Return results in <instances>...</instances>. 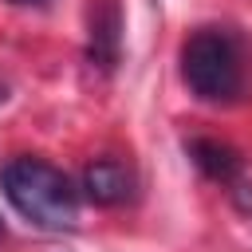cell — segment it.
Wrapping results in <instances>:
<instances>
[{"instance_id": "277c9868", "label": "cell", "mask_w": 252, "mask_h": 252, "mask_svg": "<svg viewBox=\"0 0 252 252\" xmlns=\"http://www.w3.org/2000/svg\"><path fill=\"white\" fill-rule=\"evenodd\" d=\"M114 55H118V8H114V0H98L94 24H91V59L110 67Z\"/></svg>"}, {"instance_id": "6da1fadb", "label": "cell", "mask_w": 252, "mask_h": 252, "mask_svg": "<svg viewBox=\"0 0 252 252\" xmlns=\"http://www.w3.org/2000/svg\"><path fill=\"white\" fill-rule=\"evenodd\" d=\"M0 189L8 205L43 232H67L79 220V193L63 169L39 158H12L0 169Z\"/></svg>"}, {"instance_id": "3957f363", "label": "cell", "mask_w": 252, "mask_h": 252, "mask_svg": "<svg viewBox=\"0 0 252 252\" xmlns=\"http://www.w3.org/2000/svg\"><path fill=\"white\" fill-rule=\"evenodd\" d=\"M83 189L94 205H122L130 193H134V173L114 161V158H102V161H91L87 173H83Z\"/></svg>"}, {"instance_id": "5b68a950", "label": "cell", "mask_w": 252, "mask_h": 252, "mask_svg": "<svg viewBox=\"0 0 252 252\" xmlns=\"http://www.w3.org/2000/svg\"><path fill=\"white\" fill-rule=\"evenodd\" d=\"M189 158H193V161H197L209 177H217V181H232V177L240 173L236 154H232L228 146H220V142H209V138L189 142Z\"/></svg>"}, {"instance_id": "7a4b0ae2", "label": "cell", "mask_w": 252, "mask_h": 252, "mask_svg": "<svg viewBox=\"0 0 252 252\" xmlns=\"http://www.w3.org/2000/svg\"><path fill=\"white\" fill-rule=\"evenodd\" d=\"M181 79L201 102H232L244 87L236 39L220 28H197L181 43Z\"/></svg>"}, {"instance_id": "8992f818", "label": "cell", "mask_w": 252, "mask_h": 252, "mask_svg": "<svg viewBox=\"0 0 252 252\" xmlns=\"http://www.w3.org/2000/svg\"><path fill=\"white\" fill-rule=\"evenodd\" d=\"M12 4H39V0H12Z\"/></svg>"}]
</instances>
